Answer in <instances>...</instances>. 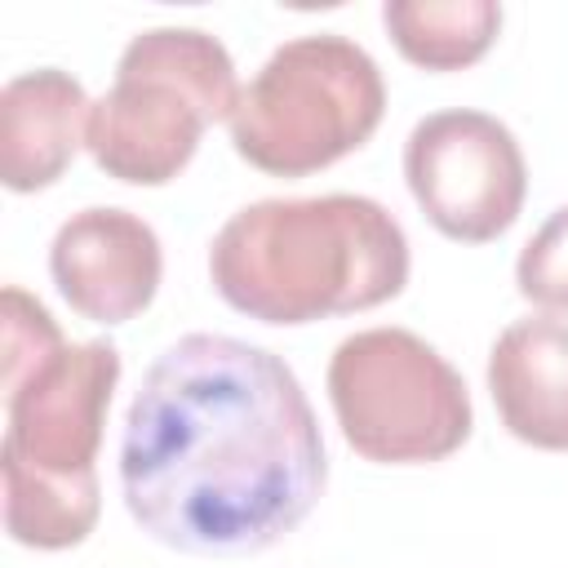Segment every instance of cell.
I'll use <instances>...</instances> for the list:
<instances>
[{"instance_id":"8","label":"cell","mask_w":568,"mask_h":568,"mask_svg":"<svg viewBox=\"0 0 568 568\" xmlns=\"http://www.w3.org/2000/svg\"><path fill=\"white\" fill-rule=\"evenodd\" d=\"M49 271L71 311L93 324H124L151 306L164 257L155 231L138 213L80 209L58 226Z\"/></svg>"},{"instance_id":"4","label":"cell","mask_w":568,"mask_h":568,"mask_svg":"<svg viewBox=\"0 0 568 568\" xmlns=\"http://www.w3.org/2000/svg\"><path fill=\"white\" fill-rule=\"evenodd\" d=\"M235 102V62L217 36L200 27H151L124 44L115 84L89 111L84 146L106 178L164 186L191 164L200 133L231 120Z\"/></svg>"},{"instance_id":"5","label":"cell","mask_w":568,"mask_h":568,"mask_svg":"<svg viewBox=\"0 0 568 568\" xmlns=\"http://www.w3.org/2000/svg\"><path fill=\"white\" fill-rule=\"evenodd\" d=\"M386 84L368 49L337 31L284 40L240 89L231 111L235 151L275 178H306L373 138Z\"/></svg>"},{"instance_id":"10","label":"cell","mask_w":568,"mask_h":568,"mask_svg":"<svg viewBox=\"0 0 568 568\" xmlns=\"http://www.w3.org/2000/svg\"><path fill=\"white\" fill-rule=\"evenodd\" d=\"M488 390L501 426L546 453H568V324L515 320L488 351Z\"/></svg>"},{"instance_id":"3","label":"cell","mask_w":568,"mask_h":568,"mask_svg":"<svg viewBox=\"0 0 568 568\" xmlns=\"http://www.w3.org/2000/svg\"><path fill=\"white\" fill-rule=\"evenodd\" d=\"M120 351L67 342L18 382H4V528L18 546H80L102 510L98 448L106 430Z\"/></svg>"},{"instance_id":"12","label":"cell","mask_w":568,"mask_h":568,"mask_svg":"<svg viewBox=\"0 0 568 568\" xmlns=\"http://www.w3.org/2000/svg\"><path fill=\"white\" fill-rule=\"evenodd\" d=\"M519 293L541 311H568V204L555 209L515 262Z\"/></svg>"},{"instance_id":"7","label":"cell","mask_w":568,"mask_h":568,"mask_svg":"<svg viewBox=\"0 0 568 568\" xmlns=\"http://www.w3.org/2000/svg\"><path fill=\"white\" fill-rule=\"evenodd\" d=\"M404 178L430 226L462 244H488L524 209L528 169L515 133L488 111H435L404 142Z\"/></svg>"},{"instance_id":"2","label":"cell","mask_w":568,"mask_h":568,"mask_svg":"<svg viewBox=\"0 0 568 568\" xmlns=\"http://www.w3.org/2000/svg\"><path fill=\"white\" fill-rule=\"evenodd\" d=\"M209 275L248 320L311 324L390 302L408 284V235L368 195L257 200L213 235Z\"/></svg>"},{"instance_id":"1","label":"cell","mask_w":568,"mask_h":568,"mask_svg":"<svg viewBox=\"0 0 568 568\" xmlns=\"http://www.w3.org/2000/svg\"><path fill=\"white\" fill-rule=\"evenodd\" d=\"M324 479L311 399L266 346L186 333L155 355L124 413V506L173 550H266L315 510Z\"/></svg>"},{"instance_id":"11","label":"cell","mask_w":568,"mask_h":568,"mask_svg":"<svg viewBox=\"0 0 568 568\" xmlns=\"http://www.w3.org/2000/svg\"><path fill=\"white\" fill-rule=\"evenodd\" d=\"M382 22L395 49L413 67L462 71L493 49L501 31V4L493 0H386Z\"/></svg>"},{"instance_id":"6","label":"cell","mask_w":568,"mask_h":568,"mask_svg":"<svg viewBox=\"0 0 568 568\" xmlns=\"http://www.w3.org/2000/svg\"><path fill=\"white\" fill-rule=\"evenodd\" d=\"M328 399L346 444L382 466L444 462L475 422L462 373L408 328L351 333L328 359Z\"/></svg>"},{"instance_id":"9","label":"cell","mask_w":568,"mask_h":568,"mask_svg":"<svg viewBox=\"0 0 568 568\" xmlns=\"http://www.w3.org/2000/svg\"><path fill=\"white\" fill-rule=\"evenodd\" d=\"M84 84L71 71L40 67L22 71L0 89V178L9 191L53 186L75 151L89 142Z\"/></svg>"}]
</instances>
